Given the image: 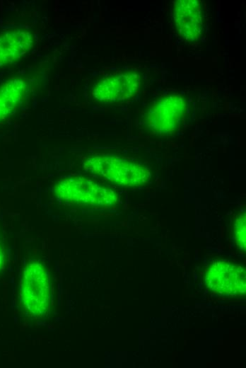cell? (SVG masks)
<instances>
[{
	"label": "cell",
	"mask_w": 246,
	"mask_h": 368,
	"mask_svg": "<svg viewBox=\"0 0 246 368\" xmlns=\"http://www.w3.org/2000/svg\"><path fill=\"white\" fill-rule=\"evenodd\" d=\"M92 173L123 188H138L147 184L151 173L146 166L116 156H93L83 161Z\"/></svg>",
	"instance_id": "1"
},
{
	"label": "cell",
	"mask_w": 246,
	"mask_h": 368,
	"mask_svg": "<svg viewBox=\"0 0 246 368\" xmlns=\"http://www.w3.org/2000/svg\"><path fill=\"white\" fill-rule=\"evenodd\" d=\"M27 83L11 79L0 86V121L13 114L25 95Z\"/></svg>",
	"instance_id": "9"
},
{
	"label": "cell",
	"mask_w": 246,
	"mask_h": 368,
	"mask_svg": "<svg viewBox=\"0 0 246 368\" xmlns=\"http://www.w3.org/2000/svg\"><path fill=\"white\" fill-rule=\"evenodd\" d=\"M246 217L245 212H241L235 218L233 225L234 238L236 246L242 251L246 248Z\"/></svg>",
	"instance_id": "10"
},
{
	"label": "cell",
	"mask_w": 246,
	"mask_h": 368,
	"mask_svg": "<svg viewBox=\"0 0 246 368\" xmlns=\"http://www.w3.org/2000/svg\"><path fill=\"white\" fill-rule=\"evenodd\" d=\"M187 112L183 96L172 93L156 99L145 110L144 127L151 134L167 137L180 128Z\"/></svg>",
	"instance_id": "4"
},
{
	"label": "cell",
	"mask_w": 246,
	"mask_h": 368,
	"mask_svg": "<svg viewBox=\"0 0 246 368\" xmlns=\"http://www.w3.org/2000/svg\"><path fill=\"white\" fill-rule=\"evenodd\" d=\"M5 263V251L2 238L0 236V271L4 268Z\"/></svg>",
	"instance_id": "11"
},
{
	"label": "cell",
	"mask_w": 246,
	"mask_h": 368,
	"mask_svg": "<svg viewBox=\"0 0 246 368\" xmlns=\"http://www.w3.org/2000/svg\"><path fill=\"white\" fill-rule=\"evenodd\" d=\"M20 300L26 311L34 317L47 312L51 299V282L47 268L31 260L24 268L20 280Z\"/></svg>",
	"instance_id": "3"
},
{
	"label": "cell",
	"mask_w": 246,
	"mask_h": 368,
	"mask_svg": "<svg viewBox=\"0 0 246 368\" xmlns=\"http://www.w3.org/2000/svg\"><path fill=\"white\" fill-rule=\"evenodd\" d=\"M172 21L176 31L188 42H196L204 29V9L196 0H177L172 6Z\"/></svg>",
	"instance_id": "7"
},
{
	"label": "cell",
	"mask_w": 246,
	"mask_h": 368,
	"mask_svg": "<svg viewBox=\"0 0 246 368\" xmlns=\"http://www.w3.org/2000/svg\"><path fill=\"white\" fill-rule=\"evenodd\" d=\"M33 37L21 29L6 31L0 35V67L11 64L25 54L33 47Z\"/></svg>",
	"instance_id": "8"
},
{
	"label": "cell",
	"mask_w": 246,
	"mask_h": 368,
	"mask_svg": "<svg viewBox=\"0 0 246 368\" xmlns=\"http://www.w3.org/2000/svg\"><path fill=\"white\" fill-rule=\"evenodd\" d=\"M205 280L207 287L220 294H245V270L230 261L217 260L212 263L207 270Z\"/></svg>",
	"instance_id": "5"
},
{
	"label": "cell",
	"mask_w": 246,
	"mask_h": 368,
	"mask_svg": "<svg viewBox=\"0 0 246 368\" xmlns=\"http://www.w3.org/2000/svg\"><path fill=\"white\" fill-rule=\"evenodd\" d=\"M54 191L62 201L79 206L110 207L118 202L112 188L83 176L59 180Z\"/></svg>",
	"instance_id": "2"
},
{
	"label": "cell",
	"mask_w": 246,
	"mask_h": 368,
	"mask_svg": "<svg viewBox=\"0 0 246 368\" xmlns=\"http://www.w3.org/2000/svg\"><path fill=\"white\" fill-rule=\"evenodd\" d=\"M140 84L141 76L137 71H119L97 81L92 95L100 103L123 101L137 93Z\"/></svg>",
	"instance_id": "6"
}]
</instances>
